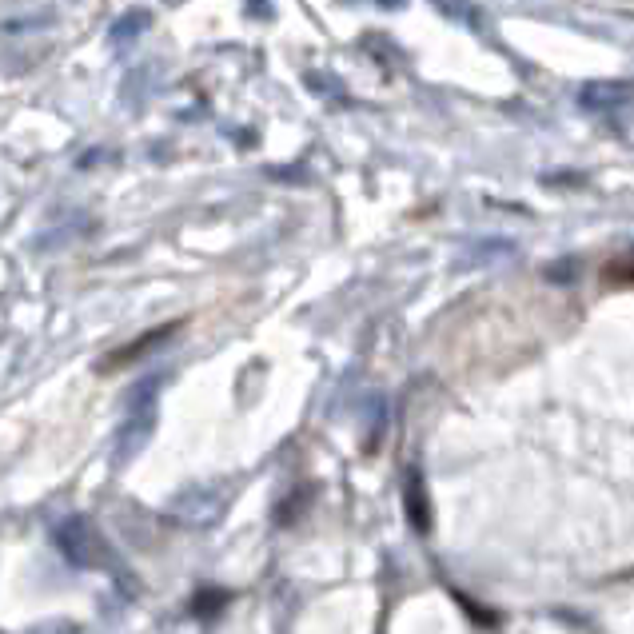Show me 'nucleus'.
<instances>
[{
  "label": "nucleus",
  "instance_id": "f257e3e1",
  "mask_svg": "<svg viewBox=\"0 0 634 634\" xmlns=\"http://www.w3.org/2000/svg\"><path fill=\"white\" fill-rule=\"evenodd\" d=\"M56 543H60V551H64L72 563H80V567H104V563H108L104 539H100L96 527L84 523V519H68V523L56 531Z\"/></svg>",
  "mask_w": 634,
  "mask_h": 634
}]
</instances>
